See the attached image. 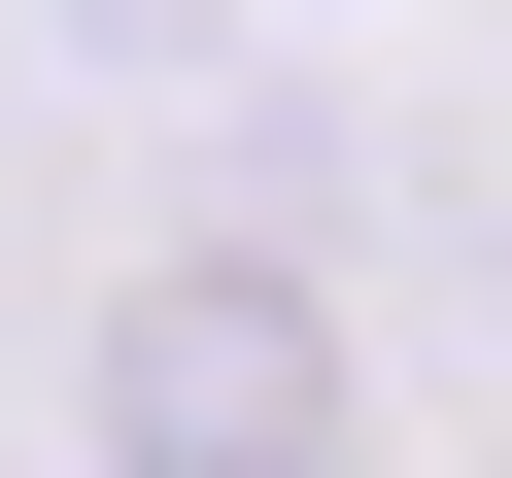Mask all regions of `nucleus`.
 Segmentation results:
<instances>
[{
  "mask_svg": "<svg viewBox=\"0 0 512 478\" xmlns=\"http://www.w3.org/2000/svg\"><path fill=\"white\" fill-rule=\"evenodd\" d=\"M103 478H342V308L274 239H171L103 308Z\"/></svg>",
  "mask_w": 512,
  "mask_h": 478,
  "instance_id": "obj_1",
  "label": "nucleus"
}]
</instances>
